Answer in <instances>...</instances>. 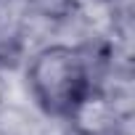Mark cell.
Returning <instances> with one entry per match:
<instances>
[{
  "mask_svg": "<svg viewBox=\"0 0 135 135\" xmlns=\"http://www.w3.org/2000/svg\"><path fill=\"white\" fill-rule=\"evenodd\" d=\"M109 53H101L93 42L64 45L53 42L40 48L27 64V85L42 114L66 119L74 103L106 80Z\"/></svg>",
  "mask_w": 135,
  "mask_h": 135,
  "instance_id": "obj_1",
  "label": "cell"
},
{
  "mask_svg": "<svg viewBox=\"0 0 135 135\" xmlns=\"http://www.w3.org/2000/svg\"><path fill=\"white\" fill-rule=\"evenodd\" d=\"M130 109H124L103 85H93L66 114L72 135H119L127 124Z\"/></svg>",
  "mask_w": 135,
  "mask_h": 135,
  "instance_id": "obj_2",
  "label": "cell"
},
{
  "mask_svg": "<svg viewBox=\"0 0 135 135\" xmlns=\"http://www.w3.org/2000/svg\"><path fill=\"white\" fill-rule=\"evenodd\" d=\"M0 106H3V85H0Z\"/></svg>",
  "mask_w": 135,
  "mask_h": 135,
  "instance_id": "obj_4",
  "label": "cell"
},
{
  "mask_svg": "<svg viewBox=\"0 0 135 135\" xmlns=\"http://www.w3.org/2000/svg\"><path fill=\"white\" fill-rule=\"evenodd\" d=\"M35 19L29 0H0V66L21 58Z\"/></svg>",
  "mask_w": 135,
  "mask_h": 135,
  "instance_id": "obj_3",
  "label": "cell"
}]
</instances>
